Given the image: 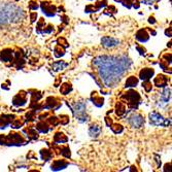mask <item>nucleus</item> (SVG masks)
<instances>
[{"instance_id":"f257e3e1","label":"nucleus","mask_w":172,"mask_h":172,"mask_svg":"<svg viewBox=\"0 0 172 172\" xmlns=\"http://www.w3.org/2000/svg\"><path fill=\"white\" fill-rule=\"evenodd\" d=\"M131 65L132 61L127 56H98L93 60V66L108 88L117 86Z\"/></svg>"},{"instance_id":"f03ea898","label":"nucleus","mask_w":172,"mask_h":172,"mask_svg":"<svg viewBox=\"0 0 172 172\" xmlns=\"http://www.w3.org/2000/svg\"><path fill=\"white\" fill-rule=\"evenodd\" d=\"M25 18V11L15 3L0 2V26L15 24Z\"/></svg>"},{"instance_id":"7ed1b4c3","label":"nucleus","mask_w":172,"mask_h":172,"mask_svg":"<svg viewBox=\"0 0 172 172\" xmlns=\"http://www.w3.org/2000/svg\"><path fill=\"white\" fill-rule=\"evenodd\" d=\"M26 142V139L19 133H9L8 135H0V144L2 145L20 146L25 144Z\"/></svg>"},{"instance_id":"20e7f679","label":"nucleus","mask_w":172,"mask_h":172,"mask_svg":"<svg viewBox=\"0 0 172 172\" xmlns=\"http://www.w3.org/2000/svg\"><path fill=\"white\" fill-rule=\"evenodd\" d=\"M68 106L71 108L72 110V114L74 117L76 118V120H79L80 123H84V122L88 121V115L86 114V108H87V104L83 101H79V102H74L72 104H68Z\"/></svg>"},{"instance_id":"39448f33","label":"nucleus","mask_w":172,"mask_h":172,"mask_svg":"<svg viewBox=\"0 0 172 172\" xmlns=\"http://www.w3.org/2000/svg\"><path fill=\"white\" fill-rule=\"evenodd\" d=\"M121 98L126 101L128 107L132 109H136L138 107V105L140 104V99H141L139 94L134 90L128 91L127 93H125L124 95L121 96Z\"/></svg>"},{"instance_id":"423d86ee","label":"nucleus","mask_w":172,"mask_h":172,"mask_svg":"<svg viewBox=\"0 0 172 172\" xmlns=\"http://www.w3.org/2000/svg\"><path fill=\"white\" fill-rule=\"evenodd\" d=\"M149 123L153 126H162V127H169L171 125L170 118H165L163 115L160 114L157 111H153L148 114Z\"/></svg>"},{"instance_id":"0eeeda50","label":"nucleus","mask_w":172,"mask_h":172,"mask_svg":"<svg viewBox=\"0 0 172 172\" xmlns=\"http://www.w3.org/2000/svg\"><path fill=\"white\" fill-rule=\"evenodd\" d=\"M128 123H129L133 128L139 129V128L143 127V125H144V118H143L141 114H133L128 118Z\"/></svg>"},{"instance_id":"6e6552de","label":"nucleus","mask_w":172,"mask_h":172,"mask_svg":"<svg viewBox=\"0 0 172 172\" xmlns=\"http://www.w3.org/2000/svg\"><path fill=\"white\" fill-rule=\"evenodd\" d=\"M40 7H41L43 14L48 17H54L57 12V7L54 4H51L49 2H41Z\"/></svg>"},{"instance_id":"1a4fd4ad","label":"nucleus","mask_w":172,"mask_h":172,"mask_svg":"<svg viewBox=\"0 0 172 172\" xmlns=\"http://www.w3.org/2000/svg\"><path fill=\"white\" fill-rule=\"evenodd\" d=\"M26 102H27V94L24 91H21L12 99V104L15 106H23L26 104Z\"/></svg>"},{"instance_id":"9d476101","label":"nucleus","mask_w":172,"mask_h":172,"mask_svg":"<svg viewBox=\"0 0 172 172\" xmlns=\"http://www.w3.org/2000/svg\"><path fill=\"white\" fill-rule=\"evenodd\" d=\"M118 43H120V40L112 38V37H109V36H105L101 39V45L104 48H107V49L114 48V46L118 45Z\"/></svg>"},{"instance_id":"9b49d317","label":"nucleus","mask_w":172,"mask_h":172,"mask_svg":"<svg viewBox=\"0 0 172 172\" xmlns=\"http://www.w3.org/2000/svg\"><path fill=\"white\" fill-rule=\"evenodd\" d=\"M25 64V59H24V53L22 49L20 51H18L17 53H15V62H14V65L17 68H22L23 67V65Z\"/></svg>"},{"instance_id":"f8f14e48","label":"nucleus","mask_w":172,"mask_h":172,"mask_svg":"<svg viewBox=\"0 0 172 172\" xmlns=\"http://www.w3.org/2000/svg\"><path fill=\"white\" fill-rule=\"evenodd\" d=\"M61 106V103L58 102L57 98L55 97H49L46 99V104L45 106H43V108L45 109H58Z\"/></svg>"},{"instance_id":"ddd939ff","label":"nucleus","mask_w":172,"mask_h":172,"mask_svg":"<svg viewBox=\"0 0 172 172\" xmlns=\"http://www.w3.org/2000/svg\"><path fill=\"white\" fill-rule=\"evenodd\" d=\"M15 118L14 115L11 114H2L0 115V129H4L11 125V123L12 122V120Z\"/></svg>"},{"instance_id":"4468645a","label":"nucleus","mask_w":172,"mask_h":172,"mask_svg":"<svg viewBox=\"0 0 172 172\" xmlns=\"http://www.w3.org/2000/svg\"><path fill=\"white\" fill-rule=\"evenodd\" d=\"M155 74V70L152 68H143V69L139 72V77L142 80H149Z\"/></svg>"},{"instance_id":"2eb2a0df","label":"nucleus","mask_w":172,"mask_h":172,"mask_svg":"<svg viewBox=\"0 0 172 172\" xmlns=\"http://www.w3.org/2000/svg\"><path fill=\"white\" fill-rule=\"evenodd\" d=\"M12 56H14V52L11 49H4L0 53V60L3 62L12 61Z\"/></svg>"},{"instance_id":"dca6fc26","label":"nucleus","mask_w":172,"mask_h":172,"mask_svg":"<svg viewBox=\"0 0 172 172\" xmlns=\"http://www.w3.org/2000/svg\"><path fill=\"white\" fill-rule=\"evenodd\" d=\"M168 83V77H166L164 74H159L157 77H155L154 80V84L158 88H164L167 86Z\"/></svg>"},{"instance_id":"f3484780","label":"nucleus","mask_w":172,"mask_h":172,"mask_svg":"<svg viewBox=\"0 0 172 172\" xmlns=\"http://www.w3.org/2000/svg\"><path fill=\"white\" fill-rule=\"evenodd\" d=\"M68 166V163L64 160H57L55 161L54 163L52 164V170L54 171H59V170H63Z\"/></svg>"},{"instance_id":"a211bd4d","label":"nucleus","mask_w":172,"mask_h":172,"mask_svg":"<svg viewBox=\"0 0 172 172\" xmlns=\"http://www.w3.org/2000/svg\"><path fill=\"white\" fill-rule=\"evenodd\" d=\"M136 39L140 42H146L149 39V34L145 29H140L138 32L136 33Z\"/></svg>"},{"instance_id":"6ab92c4d","label":"nucleus","mask_w":172,"mask_h":172,"mask_svg":"<svg viewBox=\"0 0 172 172\" xmlns=\"http://www.w3.org/2000/svg\"><path fill=\"white\" fill-rule=\"evenodd\" d=\"M91 101H92L97 107H101V106L104 104V99H103L101 96H99L96 92H93L92 95H91Z\"/></svg>"},{"instance_id":"aec40b11","label":"nucleus","mask_w":172,"mask_h":172,"mask_svg":"<svg viewBox=\"0 0 172 172\" xmlns=\"http://www.w3.org/2000/svg\"><path fill=\"white\" fill-rule=\"evenodd\" d=\"M29 93H31L30 94V95H31V104H30V107H32L34 104H36V103L42 98V95H41V93L38 92V91H29Z\"/></svg>"},{"instance_id":"412c9836","label":"nucleus","mask_w":172,"mask_h":172,"mask_svg":"<svg viewBox=\"0 0 172 172\" xmlns=\"http://www.w3.org/2000/svg\"><path fill=\"white\" fill-rule=\"evenodd\" d=\"M100 133H101V128H100L98 125H92V126L90 127L89 129V134L91 137H93V138H97Z\"/></svg>"},{"instance_id":"4be33fe9","label":"nucleus","mask_w":172,"mask_h":172,"mask_svg":"<svg viewBox=\"0 0 172 172\" xmlns=\"http://www.w3.org/2000/svg\"><path fill=\"white\" fill-rule=\"evenodd\" d=\"M67 66H68V63H66V62H64V61H57L52 64V68L54 71L64 70Z\"/></svg>"},{"instance_id":"5701e85b","label":"nucleus","mask_w":172,"mask_h":172,"mask_svg":"<svg viewBox=\"0 0 172 172\" xmlns=\"http://www.w3.org/2000/svg\"><path fill=\"white\" fill-rule=\"evenodd\" d=\"M24 133H27V137L31 140L38 139V133L36 132L34 128H27V129L24 130Z\"/></svg>"},{"instance_id":"b1692460","label":"nucleus","mask_w":172,"mask_h":172,"mask_svg":"<svg viewBox=\"0 0 172 172\" xmlns=\"http://www.w3.org/2000/svg\"><path fill=\"white\" fill-rule=\"evenodd\" d=\"M170 97H171V89L170 88H165L161 95V101L163 103H168L170 101Z\"/></svg>"},{"instance_id":"393cba45","label":"nucleus","mask_w":172,"mask_h":172,"mask_svg":"<svg viewBox=\"0 0 172 172\" xmlns=\"http://www.w3.org/2000/svg\"><path fill=\"white\" fill-rule=\"evenodd\" d=\"M115 114L118 117H122L126 114V106L123 102H118L117 105H115Z\"/></svg>"},{"instance_id":"a878e982","label":"nucleus","mask_w":172,"mask_h":172,"mask_svg":"<svg viewBox=\"0 0 172 172\" xmlns=\"http://www.w3.org/2000/svg\"><path fill=\"white\" fill-rule=\"evenodd\" d=\"M54 140L56 143H65L68 141V138L63 133L58 132V133H56V135L54 136Z\"/></svg>"},{"instance_id":"bb28decb","label":"nucleus","mask_w":172,"mask_h":172,"mask_svg":"<svg viewBox=\"0 0 172 172\" xmlns=\"http://www.w3.org/2000/svg\"><path fill=\"white\" fill-rule=\"evenodd\" d=\"M36 129L38 130L40 133H48L49 130V127L48 124L45 123V122H39V123L36 125Z\"/></svg>"},{"instance_id":"cd10ccee","label":"nucleus","mask_w":172,"mask_h":172,"mask_svg":"<svg viewBox=\"0 0 172 172\" xmlns=\"http://www.w3.org/2000/svg\"><path fill=\"white\" fill-rule=\"evenodd\" d=\"M71 91H72V86L68 83H64L60 88V93L62 95H67V94H69Z\"/></svg>"},{"instance_id":"c85d7f7f","label":"nucleus","mask_w":172,"mask_h":172,"mask_svg":"<svg viewBox=\"0 0 172 172\" xmlns=\"http://www.w3.org/2000/svg\"><path fill=\"white\" fill-rule=\"evenodd\" d=\"M137 84H138V79H137V77H135V76H130L129 79L127 80L126 85H125V87H126V88L136 87Z\"/></svg>"},{"instance_id":"c756f323","label":"nucleus","mask_w":172,"mask_h":172,"mask_svg":"<svg viewBox=\"0 0 172 172\" xmlns=\"http://www.w3.org/2000/svg\"><path fill=\"white\" fill-rule=\"evenodd\" d=\"M40 155H41L42 160H45V161L51 160L52 157H53L52 152L49 151V149H41V151H40Z\"/></svg>"},{"instance_id":"7c9ffc66","label":"nucleus","mask_w":172,"mask_h":172,"mask_svg":"<svg viewBox=\"0 0 172 172\" xmlns=\"http://www.w3.org/2000/svg\"><path fill=\"white\" fill-rule=\"evenodd\" d=\"M24 123H25V121L22 120V118H20V120H19V118H14L12 122L11 123V128H14V129H18V128L23 126Z\"/></svg>"},{"instance_id":"2f4dec72","label":"nucleus","mask_w":172,"mask_h":172,"mask_svg":"<svg viewBox=\"0 0 172 172\" xmlns=\"http://www.w3.org/2000/svg\"><path fill=\"white\" fill-rule=\"evenodd\" d=\"M54 53H55V57H57V58H60L62 57V56H64L65 55V49L63 46H61V45H57L55 48L54 49Z\"/></svg>"},{"instance_id":"473e14b6","label":"nucleus","mask_w":172,"mask_h":172,"mask_svg":"<svg viewBox=\"0 0 172 172\" xmlns=\"http://www.w3.org/2000/svg\"><path fill=\"white\" fill-rule=\"evenodd\" d=\"M109 127L111 128V130L114 131L115 134H120L123 132V130H124V127L120 124H111Z\"/></svg>"},{"instance_id":"72a5a7b5","label":"nucleus","mask_w":172,"mask_h":172,"mask_svg":"<svg viewBox=\"0 0 172 172\" xmlns=\"http://www.w3.org/2000/svg\"><path fill=\"white\" fill-rule=\"evenodd\" d=\"M60 154L62 156H64L65 158H70L71 157V153H70V148L68 146H62L60 148Z\"/></svg>"},{"instance_id":"f704fd0d","label":"nucleus","mask_w":172,"mask_h":172,"mask_svg":"<svg viewBox=\"0 0 172 172\" xmlns=\"http://www.w3.org/2000/svg\"><path fill=\"white\" fill-rule=\"evenodd\" d=\"M45 19H39L38 23H37V28H36V32L40 34V31H41V29H43L45 28Z\"/></svg>"},{"instance_id":"c9c22d12","label":"nucleus","mask_w":172,"mask_h":172,"mask_svg":"<svg viewBox=\"0 0 172 172\" xmlns=\"http://www.w3.org/2000/svg\"><path fill=\"white\" fill-rule=\"evenodd\" d=\"M115 1H118V2L123 3L124 6H126V7H128V8H131V6H132L134 0H115Z\"/></svg>"},{"instance_id":"e433bc0d","label":"nucleus","mask_w":172,"mask_h":172,"mask_svg":"<svg viewBox=\"0 0 172 172\" xmlns=\"http://www.w3.org/2000/svg\"><path fill=\"white\" fill-rule=\"evenodd\" d=\"M48 122L53 126H57V125L60 124V122H59V118L57 117H51L49 118H48Z\"/></svg>"},{"instance_id":"4c0bfd02","label":"nucleus","mask_w":172,"mask_h":172,"mask_svg":"<svg viewBox=\"0 0 172 172\" xmlns=\"http://www.w3.org/2000/svg\"><path fill=\"white\" fill-rule=\"evenodd\" d=\"M57 42H58L59 45L63 46L64 49H65V48H68V45H68V42L66 41V39L63 38V37H60V38H58Z\"/></svg>"},{"instance_id":"58836bf2","label":"nucleus","mask_w":172,"mask_h":172,"mask_svg":"<svg viewBox=\"0 0 172 172\" xmlns=\"http://www.w3.org/2000/svg\"><path fill=\"white\" fill-rule=\"evenodd\" d=\"M117 12V8L114 7V6H109L107 9H105L104 11V14L105 15H112L114 14Z\"/></svg>"},{"instance_id":"ea45409f","label":"nucleus","mask_w":172,"mask_h":172,"mask_svg":"<svg viewBox=\"0 0 172 172\" xmlns=\"http://www.w3.org/2000/svg\"><path fill=\"white\" fill-rule=\"evenodd\" d=\"M142 87L144 88V90L146 91V92H151L152 91V84L149 80H144L142 84Z\"/></svg>"},{"instance_id":"a19ab883","label":"nucleus","mask_w":172,"mask_h":172,"mask_svg":"<svg viewBox=\"0 0 172 172\" xmlns=\"http://www.w3.org/2000/svg\"><path fill=\"white\" fill-rule=\"evenodd\" d=\"M60 123L62 125H66L69 123V117L66 114H62L60 115Z\"/></svg>"},{"instance_id":"79ce46f5","label":"nucleus","mask_w":172,"mask_h":172,"mask_svg":"<svg viewBox=\"0 0 172 172\" xmlns=\"http://www.w3.org/2000/svg\"><path fill=\"white\" fill-rule=\"evenodd\" d=\"M53 31H54V26H52V25H49L48 27L43 28V30H41V32H40V34H45V33H52Z\"/></svg>"},{"instance_id":"37998d69","label":"nucleus","mask_w":172,"mask_h":172,"mask_svg":"<svg viewBox=\"0 0 172 172\" xmlns=\"http://www.w3.org/2000/svg\"><path fill=\"white\" fill-rule=\"evenodd\" d=\"M35 111L36 110H32V111H29L27 114L26 115V118H27V122H31V121H33L34 120V115H35Z\"/></svg>"},{"instance_id":"c03bdc74","label":"nucleus","mask_w":172,"mask_h":172,"mask_svg":"<svg viewBox=\"0 0 172 172\" xmlns=\"http://www.w3.org/2000/svg\"><path fill=\"white\" fill-rule=\"evenodd\" d=\"M29 8L32 9V11H36V9L38 8V5H37V3L35 1H30V3H29Z\"/></svg>"},{"instance_id":"a18cd8bd","label":"nucleus","mask_w":172,"mask_h":172,"mask_svg":"<svg viewBox=\"0 0 172 172\" xmlns=\"http://www.w3.org/2000/svg\"><path fill=\"white\" fill-rule=\"evenodd\" d=\"M164 59H165V62H166L167 64H171V54L169 53V54H166L164 55Z\"/></svg>"},{"instance_id":"49530a36","label":"nucleus","mask_w":172,"mask_h":172,"mask_svg":"<svg viewBox=\"0 0 172 172\" xmlns=\"http://www.w3.org/2000/svg\"><path fill=\"white\" fill-rule=\"evenodd\" d=\"M36 19H37V12H31V14H30L31 23H34V22L36 21Z\"/></svg>"},{"instance_id":"de8ad7c7","label":"nucleus","mask_w":172,"mask_h":172,"mask_svg":"<svg viewBox=\"0 0 172 172\" xmlns=\"http://www.w3.org/2000/svg\"><path fill=\"white\" fill-rule=\"evenodd\" d=\"M137 51L140 53V55H144L145 54V49L144 48H141V46H137Z\"/></svg>"},{"instance_id":"09e8293b","label":"nucleus","mask_w":172,"mask_h":172,"mask_svg":"<svg viewBox=\"0 0 172 172\" xmlns=\"http://www.w3.org/2000/svg\"><path fill=\"white\" fill-rule=\"evenodd\" d=\"M164 171H171V163H168V164H166V165H165V166H164Z\"/></svg>"},{"instance_id":"8fccbe9b","label":"nucleus","mask_w":172,"mask_h":172,"mask_svg":"<svg viewBox=\"0 0 172 172\" xmlns=\"http://www.w3.org/2000/svg\"><path fill=\"white\" fill-rule=\"evenodd\" d=\"M105 122H106V125H107L108 127L112 124V120H111V118H109L108 117H106V118H105Z\"/></svg>"},{"instance_id":"3c124183","label":"nucleus","mask_w":172,"mask_h":172,"mask_svg":"<svg viewBox=\"0 0 172 172\" xmlns=\"http://www.w3.org/2000/svg\"><path fill=\"white\" fill-rule=\"evenodd\" d=\"M148 22L151 24H155L156 23V20H155V18L154 17H149V19H148Z\"/></svg>"},{"instance_id":"603ef678","label":"nucleus","mask_w":172,"mask_h":172,"mask_svg":"<svg viewBox=\"0 0 172 172\" xmlns=\"http://www.w3.org/2000/svg\"><path fill=\"white\" fill-rule=\"evenodd\" d=\"M165 33H166V35H168L169 37H171V28H169V29H167L166 31H165Z\"/></svg>"},{"instance_id":"864d4df0","label":"nucleus","mask_w":172,"mask_h":172,"mask_svg":"<svg viewBox=\"0 0 172 172\" xmlns=\"http://www.w3.org/2000/svg\"><path fill=\"white\" fill-rule=\"evenodd\" d=\"M154 1H155V0H143V2L146 3V4H152Z\"/></svg>"}]
</instances>
